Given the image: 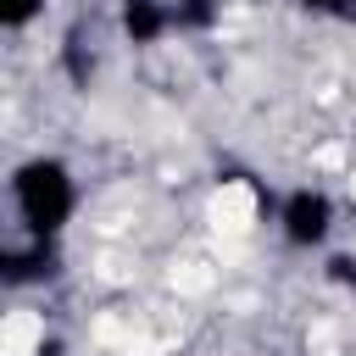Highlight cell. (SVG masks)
<instances>
[{"mask_svg": "<svg viewBox=\"0 0 356 356\" xmlns=\"http://www.w3.org/2000/svg\"><path fill=\"white\" fill-rule=\"evenodd\" d=\"M0 356H56V339L44 328V312L11 306L0 317Z\"/></svg>", "mask_w": 356, "mask_h": 356, "instance_id": "5b68a950", "label": "cell"}, {"mask_svg": "<svg viewBox=\"0 0 356 356\" xmlns=\"http://www.w3.org/2000/svg\"><path fill=\"white\" fill-rule=\"evenodd\" d=\"M11 189V217H17V234L28 239H44L56 245L67 234V222L78 217V172L61 161V156H22L6 178Z\"/></svg>", "mask_w": 356, "mask_h": 356, "instance_id": "6da1fadb", "label": "cell"}, {"mask_svg": "<svg viewBox=\"0 0 356 356\" xmlns=\"http://www.w3.org/2000/svg\"><path fill=\"white\" fill-rule=\"evenodd\" d=\"M172 17H178V33H200L222 17V0H172Z\"/></svg>", "mask_w": 356, "mask_h": 356, "instance_id": "8992f818", "label": "cell"}, {"mask_svg": "<svg viewBox=\"0 0 356 356\" xmlns=\"http://www.w3.org/2000/svg\"><path fill=\"white\" fill-rule=\"evenodd\" d=\"M44 6L50 0H0V28L6 33H22V28H33L44 17Z\"/></svg>", "mask_w": 356, "mask_h": 356, "instance_id": "52a82bcc", "label": "cell"}, {"mask_svg": "<svg viewBox=\"0 0 356 356\" xmlns=\"http://www.w3.org/2000/svg\"><path fill=\"white\" fill-rule=\"evenodd\" d=\"M273 228L289 250H323L339 228V206L323 184H295L278 206H273Z\"/></svg>", "mask_w": 356, "mask_h": 356, "instance_id": "7a4b0ae2", "label": "cell"}, {"mask_svg": "<svg viewBox=\"0 0 356 356\" xmlns=\"http://www.w3.org/2000/svg\"><path fill=\"white\" fill-rule=\"evenodd\" d=\"M312 17H334V22H350L356 17V0H300Z\"/></svg>", "mask_w": 356, "mask_h": 356, "instance_id": "ba28073f", "label": "cell"}, {"mask_svg": "<svg viewBox=\"0 0 356 356\" xmlns=\"http://www.w3.org/2000/svg\"><path fill=\"white\" fill-rule=\"evenodd\" d=\"M267 211H273L267 189H261L256 178H245V172L217 178V189H211V200H206V217H211V228H217L222 239H250V234L267 222Z\"/></svg>", "mask_w": 356, "mask_h": 356, "instance_id": "3957f363", "label": "cell"}, {"mask_svg": "<svg viewBox=\"0 0 356 356\" xmlns=\"http://www.w3.org/2000/svg\"><path fill=\"white\" fill-rule=\"evenodd\" d=\"M328 278L334 284H356V256H334L328 261Z\"/></svg>", "mask_w": 356, "mask_h": 356, "instance_id": "9c48e42d", "label": "cell"}, {"mask_svg": "<svg viewBox=\"0 0 356 356\" xmlns=\"http://www.w3.org/2000/svg\"><path fill=\"white\" fill-rule=\"evenodd\" d=\"M117 33L139 50L161 44L167 33H178V17H172V0H117Z\"/></svg>", "mask_w": 356, "mask_h": 356, "instance_id": "277c9868", "label": "cell"}]
</instances>
